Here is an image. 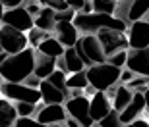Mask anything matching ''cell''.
Here are the masks:
<instances>
[{"label":"cell","mask_w":149,"mask_h":127,"mask_svg":"<svg viewBox=\"0 0 149 127\" xmlns=\"http://www.w3.org/2000/svg\"><path fill=\"white\" fill-rule=\"evenodd\" d=\"M35 66V48L27 46L22 52L8 54L6 60L0 64V79L10 83H22L23 79L33 73Z\"/></svg>","instance_id":"6da1fadb"},{"label":"cell","mask_w":149,"mask_h":127,"mask_svg":"<svg viewBox=\"0 0 149 127\" xmlns=\"http://www.w3.org/2000/svg\"><path fill=\"white\" fill-rule=\"evenodd\" d=\"M72 23H74V27L83 35H95L99 29H118V31L126 33V29H128V25L122 19L111 16V14H97V12H91V14L76 12Z\"/></svg>","instance_id":"7a4b0ae2"},{"label":"cell","mask_w":149,"mask_h":127,"mask_svg":"<svg viewBox=\"0 0 149 127\" xmlns=\"http://www.w3.org/2000/svg\"><path fill=\"white\" fill-rule=\"evenodd\" d=\"M120 69L122 67L111 66L109 62L103 64H93L85 69L87 75V83L95 89V91H107L109 87H114L120 79Z\"/></svg>","instance_id":"3957f363"},{"label":"cell","mask_w":149,"mask_h":127,"mask_svg":"<svg viewBox=\"0 0 149 127\" xmlns=\"http://www.w3.org/2000/svg\"><path fill=\"white\" fill-rule=\"evenodd\" d=\"M74 50L77 52V56L81 58L83 66H93V64H103L105 62V52H103V46H101L97 35H83V37H77L76 44H74Z\"/></svg>","instance_id":"277c9868"},{"label":"cell","mask_w":149,"mask_h":127,"mask_svg":"<svg viewBox=\"0 0 149 127\" xmlns=\"http://www.w3.org/2000/svg\"><path fill=\"white\" fill-rule=\"evenodd\" d=\"M0 94L12 102H41V93L39 89H31L23 83H10V81H2L0 83Z\"/></svg>","instance_id":"5b68a950"},{"label":"cell","mask_w":149,"mask_h":127,"mask_svg":"<svg viewBox=\"0 0 149 127\" xmlns=\"http://www.w3.org/2000/svg\"><path fill=\"white\" fill-rule=\"evenodd\" d=\"M147 10H149V0H120V2H116L112 16L122 19L126 25H130L136 19H141Z\"/></svg>","instance_id":"8992f818"},{"label":"cell","mask_w":149,"mask_h":127,"mask_svg":"<svg viewBox=\"0 0 149 127\" xmlns=\"http://www.w3.org/2000/svg\"><path fill=\"white\" fill-rule=\"evenodd\" d=\"M64 108H66V114L72 119H76L81 127H93V119L89 116V98L85 94L81 96H72V98L64 100Z\"/></svg>","instance_id":"52a82bcc"},{"label":"cell","mask_w":149,"mask_h":127,"mask_svg":"<svg viewBox=\"0 0 149 127\" xmlns=\"http://www.w3.org/2000/svg\"><path fill=\"white\" fill-rule=\"evenodd\" d=\"M0 46L6 54H16L27 48V35L23 31L10 27V25H0Z\"/></svg>","instance_id":"ba28073f"},{"label":"cell","mask_w":149,"mask_h":127,"mask_svg":"<svg viewBox=\"0 0 149 127\" xmlns=\"http://www.w3.org/2000/svg\"><path fill=\"white\" fill-rule=\"evenodd\" d=\"M97 39H99L105 56H111L118 50H128V37L124 35V31L118 29H99L97 31Z\"/></svg>","instance_id":"9c48e42d"},{"label":"cell","mask_w":149,"mask_h":127,"mask_svg":"<svg viewBox=\"0 0 149 127\" xmlns=\"http://www.w3.org/2000/svg\"><path fill=\"white\" fill-rule=\"evenodd\" d=\"M0 23H2V25H10V27L17 29V31L27 33L29 29L33 27V16L19 4V6H14V8H6L4 14H2Z\"/></svg>","instance_id":"30bf717a"},{"label":"cell","mask_w":149,"mask_h":127,"mask_svg":"<svg viewBox=\"0 0 149 127\" xmlns=\"http://www.w3.org/2000/svg\"><path fill=\"white\" fill-rule=\"evenodd\" d=\"M136 75L149 77V46L145 48H128L126 50V66Z\"/></svg>","instance_id":"8fae6325"},{"label":"cell","mask_w":149,"mask_h":127,"mask_svg":"<svg viewBox=\"0 0 149 127\" xmlns=\"http://www.w3.org/2000/svg\"><path fill=\"white\" fill-rule=\"evenodd\" d=\"M35 119L39 123H45V125H50V123H64L66 122V108L64 104H39L37 102V112H35Z\"/></svg>","instance_id":"7c38bea8"},{"label":"cell","mask_w":149,"mask_h":127,"mask_svg":"<svg viewBox=\"0 0 149 127\" xmlns=\"http://www.w3.org/2000/svg\"><path fill=\"white\" fill-rule=\"evenodd\" d=\"M128 48L149 46V23L145 19H136L128 25Z\"/></svg>","instance_id":"4fadbf2b"},{"label":"cell","mask_w":149,"mask_h":127,"mask_svg":"<svg viewBox=\"0 0 149 127\" xmlns=\"http://www.w3.org/2000/svg\"><path fill=\"white\" fill-rule=\"evenodd\" d=\"M143 110H145V98H143V93H141V91H134L132 100L128 102V106H126V108H124L122 112H118L122 125H124V123L134 122L136 117H139Z\"/></svg>","instance_id":"5bb4252c"},{"label":"cell","mask_w":149,"mask_h":127,"mask_svg":"<svg viewBox=\"0 0 149 127\" xmlns=\"http://www.w3.org/2000/svg\"><path fill=\"white\" fill-rule=\"evenodd\" d=\"M52 37H54L58 43L64 46V48H70V46H74L77 41V37H79V31H77L76 27H74L72 21H56L54 29H52Z\"/></svg>","instance_id":"9a60e30c"},{"label":"cell","mask_w":149,"mask_h":127,"mask_svg":"<svg viewBox=\"0 0 149 127\" xmlns=\"http://www.w3.org/2000/svg\"><path fill=\"white\" fill-rule=\"evenodd\" d=\"M112 110L111 98H107L105 91H95V94L89 98V116L93 122H99Z\"/></svg>","instance_id":"2e32d148"},{"label":"cell","mask_w":149,"mask_h":127,"mask_svg":"<svg viewBox=\"0 0 149 127\" xmlns=\"http://www.w3.org/2000/svg\"><path fill=\"white\" fill-rule=\"evenodd\" d=\"M56 69H62L66 73H76L85 69V66H83L81 58L77 56V52L74 50V46H70V48H64V54L60 58H56Z\"/></svg>","instance_id":"e0dca14e"},{"label":"cell","mask_w":149,"mask_h":127,"mask_svg":"<svg viewBox=\"0 0 149 127\" xmlns=\"http://www.w3.org/2000/svg\"><path fill=\"white\" fill-rule=\"evenodd\" d=\"M56 69V58L47 56L43 52H39L35 48V66H33V75H37L39 79H47L50 73Z\"/></svg>","instance_id":"ac0fdd59"},{"label":"cell","mask_w":149,"mask_h":127,"mask_svg":"<svg viewBox=\"0 0 149 127\" xmlns=\"http://www.w3.org/2000/svg\"><path fill=\"white\" fill-rule=\"evenodd\" d=\"M39 93H41V100H43L45 104H64V100H66V96L54 85H50L47 79H41Z\"/></svg>","instance_id":"d6986e66"},{"label":"cell","mask_w":149,"mask_h":127,"mask_svg":"<svg viewBox=\"0 0 149 127\" xmlns=\"http://www.w3.org/2000/svg\"><path fill=\"white\" fill-rule=\"evenodd\" d=\"M33 25L37 29H43V31H49L52 33V29H54L56 21H54V10H50L49 6H43L39 14L33 17Z\"/></svg>","instance_id":"ffe728a7"},{"label":"cell","mask_w":149,"mask_h":127,"mask_svg":"<svg viewBox=\"0 0 149 127\" xmlns=\"http://www.w3.org/2000/svg\"><path fill=\"white\" fill-rule=\"evenodd\" d=\"M16 108H14V102L4 96H0V127H14L16 122Z\"/></svg>","instance_id":"44dd1931"},{"label":"cell","mask_w":149,"mask_h":127,"mask_svg":"<svg viewBox=\"0 0 149 127\" xmlns=\"http://www.w3.org/2000/svg\"><path fill=\"white\" fill-rule=\"evenodd\" d=\"M37 50L43 52V54H47V56H52V58H60V56L64 54V46H62L52 35H49L47 39L41 41V43L37 44Z\"/></svg>","instance_id":"7402d4cb"},{"label":"cell","mask_w":149,"mask_h":127,"mask_svg":"<svg viewBox=\"0 0 149 127\" xmlns=\"http://www.w3.org/2000/svg\"><path fill=\"white\" fill-rule=\"evenodd\" d=\"M132 94H134V91H130V89L126 87V85H120V87H116V91H114V96H112V110H116V112H122L124 108L128 106V102L132 100Z\"/></svg>","instance_id":"603a6c76"},{"label":"cell","mask_w":149,"mask_h":127,"mask_svg":"<svg viewBox=\"0 0 149 127\" xmlns=\"http://www.w3.org/2000/svg\"><path fill=\"white\" fill-rule=\"evenodd\" d=\"M66 77H68L66 71H62V69H54V71L47 77V81H49L50 85H54V87L58 89L66 98H70V91H68V87H66Z\"/></svg>","instance_id":"cb8c5ba5"},{"label":"cell","mask_w":149,"mask_h":127,"mask_svg":"<svg viewBox=\"0 0 149 127\" xmlns=\"http://www.w3.org/2000/svg\"><path fill=\"white\" fill-rule=\"evenodd\" d=\"M87 75H85V69H81V71H76L72 73L70 77H66V87L68 89H85L87 87Z\"/></svg>","instance_id":"d4e9b609"},{"label":"cell","mask_w":149,"mask_h":127,"mask_svg":"<svg viewBox=\"0 0 149 127\" xmlns=\"http://www.w3.org/2000/svg\"><path fill=\"white\" fill-rule=\"evenodd\" d=\"M25 35H27V44L31 46V48H37V44L41 43L43 39H47L49 35H52V33H49V31H43V29H37V27L33 25V27L29 29Z\"/></svg>","instance_id":"484cf974"},{"label":"cell","mask_w":149,"mask_h":127,"mask_svg":"<svg viewBox=\"0 0 149 127\" xmlns=\"http://www.w3.org/2000/svg\"><path fill=\"white\" fill-rule=\"evenodd\" d=\"M14 108H16L17 117H29L35 116V112H37V104L33 102H14Z\"/></svg>","instance_id":"4316f807"},{"label":"cell","mask_w":149,"mask_h":127,"mask_svg":"<svg viewBox=\"0 0 149 127\" xmlns=\"http://www.w3.org/2000/svg\"><path fill=\"white\" fill-rule=\"evenodd\" d=\"M91 6H93V12L97 14H114L116 2H111V0H91Z\"/></svg>","instance_id":"83f0119b"},{"label":"cell","mask_w":149,"mask_h":127,"mask_svg":"<svg viewBox=\"0 0 149 127\" xmlns=\"http://www.w3.org/2000/svg\"><path fill=\"white\" fill-rule=\"evenodd\" d=\"M99 127H122V122H120V116L116 110H111L105 117H101L99 122Z\"/></svg>","instance_id":"f1b7e54d"},{"label":"cell","mask_w":149,"mask_h":127,"mask_svg":"<svg viewBox=\"0 0 149 127\" xmlns=\"http://www.w3.org/2000/svg\"><path fill=\"white\" fill-rule=\"evenodd\" d=\"M149 85V77L147 75H134L130 81L126 83V87L130 89V91H141L143 93V89Z\"/></svg>","instance_id":"f546056e"},{"label":"cell","mask_w":149,"mask_h":127,"mask_svg":"<svg viewBox=\"0 0 149 127\" xmlns=\"http://www.w3.org/2000/svg\"><path fill=\"white\" fill-rule=\"evenodd\" d=\"M105 62H109L111 66H116V67H124L126 66V50H118L114 54L107 56Z\"/></svg>","instance_id":"4dcf8cb0"},{"label":"cell","mask_w":149,"mask_h":127,"mask_svg":"<svg viewBox=\"0 0 149 127\" xmlns=\"http://www.w3.org/2000/svg\"><path fill=\"white\" fill-rule=\"evenodd\" d=\"M14 127H49V125H45V123H39L33 116H29V117H16Z\"/></svg>","instance_id":"1f68e13d"},{"label":"cell","mask_w":149,"mask_h":127,"mask_svg":"<svg viewBox=\"0 0 149 127\" xmlns=\"http://www.w3.org/2000/svg\"><path fill=\"white\" fill-rule=\"evenodd\" d=\"M74 16H76V10H72V8H66V10L54 12V21H72Z\"/></svg>","instance_id":"d6a6232c"},{"label":"cell","mask_w":149,"mask_h":127,"mask_svg":"<svg viewBox=\"0 0 149 127\" xmlns=\"http://www.w3.org/2000/svg\"><path fill=\"white\" fill-rule=\"evenodd\" d=\"M47 6H49L50 10H54V12H60V10H66L68 8L66 0H47Z\"/></svg>","instance_id":"836d02e7"},{"label":"cell","mask_w":149,"mask_h":127,"mask_svg":"<svg viewBox=\"0 0 149 127\" xmlns=\"http://www.w3.org/2000/svg\"><path fill=\"white\" fill-rule=\"evenodd\" d=\"M22 83L27 85V87H31V89H39V85H41V79H39L37 75H33V73H31V75H27V77L23 79Z\"/></svg>","instance_id":"e575fe53"},{"label":"cell","mask_w":149,"mask_h":127,"mask_svg":"<svg viewBox=\"0 0 149 127\" xmlns=\"http://www.w3.org/2000/svg\"><path fill=\"white\" fill-rule=\"evenodd\" d=\"M122 127H149V119H141V117H136L134 122L124 123Z\"/></svg>","instance_id":"d590c367"},{"label":"cell","mask_w":149,"mask_h":127,"mask_svg":"<svg viewBox=\"0 0 149 127\" xmlns=\"http://www.w3.org/2000/svg\"><path fill=\"white\" fill-rule=\"evenodd\" d=\"M134 75H136V73L130 71L128 67H122V69H120V79H118V81H120V83H128V81H130Z\"/></svg>","instance_id":"8d00e7d4"},{"label":"cell","mask_w":149,"mask_h":127,"mask_svg":"<svg viewBox=\"0 0 149 127\" xmlns=\"http://www.w3.org/2000/svg\"><path fill=\"white\" fill-rule=\"evenodd\" d=\"M66 4H68V8H72V10L79 12L83 8V4H85V0H66Z\"/></svg>","instance_id":"74e56055"},{"label":"cell","mask_w":149,"mask_h":127,"mask_svg":"<svg viewBox=\"0 0 149 127\" xmlns=\"http://www.w3.org/2000/svg\"><path fill=\"white\" fill-rule=\"evenodd\" d=\"M0 2H2L4 8H14V6H19L23 0H0Z\"/></svg>","instance_id":"f35d334b"},{"label":"cell","mask_w":149,"mask_h":127,"mask_svg":"<svg viewBox=\"0 0 149 127\" xmlns=\"http://www.w3.org/2000/svg\"><path fill=\"white\" fill-rule=\"evenodd\" d=\"M93 12V6H91V0H85V4H83V8L79 10V14H91Z\"/></svg>","instance_id":"ab89813d"},{"label":"cell","mask_w":149,"mask_h":127,"mask_svg":"<svg viewBox=\"0 0 149 127\" xmlns=\"http://www.w3.org/2000/svg\"><path fill=\"white\" fill-rule=\"evenodd\" d=\"M143 98H145V110L149 112V85L143 89Z\"/></svg>","instance_id":"60d3db41"},{"label":"cell","mask_w":149,"mask_h":127,"mask_svg":"<svg viewBox=\"0 0 149 127\" xmlns=\"http://www.w3.org/2000/svg\"><path fill=\"white\" fill-rule=\"evenodd\" d=\"M64 125H66V127H81L79 123L76 122V119H72V117H70V119L66 117V122H64Z\"/></svg>","instance_id":"b9f144b4"},{"label":"cell","mask_w":149,"mask_h":127,"mask_svg":"<svg viewBox=\"0 0 149 127\" xmlns=\"http://www.w3.org/2000/svg\"><path fill=\"white\" fill-rule=\"evenodd\" d=\"M6 56H8V54H6L4 50H2V52H0V64H2V62H4V60H6Z\"/></svg>","instance_id":"7bdbcfd3"},{"label":"cell","mask_w":149,"mask_h":127,"mask_svg":"<svg viewBox=\"0 0 149 127\" xmlns=\"http://www.w3.org/2000/svg\"><path fill=\"white\" fill-rule=\"evenodd\" d=\"M49 127H66V125H64V123H50Z\"/></svg>","instance_id":"ee69618b"},{"label":"cell","mask_w":149,"mask_h":127,"mask_svg":"<svg viewBox=\"0 0 149 127\" xmlns=\"http://www.w3.org/2000/svg\"><path fill=\"white\" fill-rule=\"evenodd\" d=\"M141 19H145V21L149 23V10H147V12H145V14H143V17H141Z\"/></svg>","instance_id":"f6af8a7d"},{"label":"cell","mask_w":149,"mask_h":127,"mask_svg":"<svg viewBox=\"0 0 149 127\" xmlns=\"http://www.w3.org/2000/svg\"><path fill=\"white\" fill-rule=\"evenodd\" d=\"M4 10H6V8L2 6V2H0V19H2V14H4Z\"/></svg>","instance_id":"bcb514c9"},{"label":"cell","mask_w":149,"mask_h":127,"mask_svg":"<svg viewBox=\"0 0 149 127\" xmlns=\"http://www.w3.org/2000/svg\"><path fill=\"white\" fill-rule=\"evenodd\" d=\"M37 2H39L41 6H47V0H37Z\"/></svg>","instance_id":"7dc6e473"},{"label":"cell","mask_w":149,"mask_h":127,"mask_svg":"<svg viewBox=\"0 0 149 127\" xmlns=\"http://www.w3.org/2000/svg\"><path fill=\"white\" fill-rule=\"evenodd\" d=\"M111 2H120V0H111Z\"/></svg>","instance_id":"c3c4849f"},{"label":"cell","mask_w":149,"mask_h":127,"mask_svg":"<svg viewBox=\"0 0 149 127\" xmlns=\"http://www.w3.org/2000/svg\"><path fill=\"white\" fill-rule=\"evenodd\" d=\"M0 52H2V46H0Z\"/></svg>","instance_id":"681fc988"}]
</instances>
